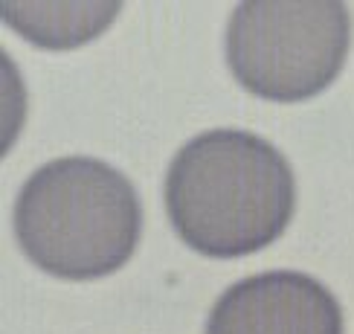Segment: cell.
I'll use <instances>...</instances> for the list:
<instances>
[{"label": "cell", "instance_id": "2", "mask_svg": "<svg viewBox=\"0 0 354 334\" xmlns=\"http://www.w3.org/2000/svg\"><path fill=\"white\" fill-rule=\"evenodd\" d=\"M142 210L122 171L96 157H58L26 178L15 203L24 253L58 279H96L134 256Z\"/></svg>", "mask_w": 354, "mask_h": 334}, {"label": "cell", "instance_id": "1", "mask_svg": "<svg viewBox=\"0 0 354 334\" xmlns=\"http://www.w3.org/2000/svg\"><path fill=\"white\" fill-rule=\"evenodd\" d=\"M297 207L282 151L250 131L215 128L189 140L166 174L174 232L209 259H239L273 244Z\"/></svg>", "mask_w": 354, "mask_h": 334}, {"label": "cell", "instance_id": "5", "mask_svg": "<svg viewBox=\"0 0 354 334\" xmlns=\"http://www.w3.org/2000/svg\"><path fill=\"white\" fill-rule=\"evenodd\" d=\"M0 12L9 26L29 35L38 47L67 50L102 33L120 12V3H3Z\"/></svg>", "mask_w": 354, "mask_h": 334}, {"label": "cell", "instance_id": "3", "mask_svg": "<svg viewBox=\"0 0 354 334\" xmlns=\"http://www.w3.org/2000/svg\"><path fill=\"white\" fill-rule=\"evenodd\" d=\"M351 15L334 0H247L227 26L235 82L270 102H302L340 76Z\"/></svg>", "mask_w": 354, "mask_h": 334}, {"label": "cell", "instance_id": "4", "mask_svg": "<svg viewBox=\"0 0 354 334\" xmlns=\"http://www.w3.org/2000/svg\"><path fill=\"white\" fill-rule=\"evenodd\" d=\"M206 334H343V311L314 276L268 270L218 297Z\"/></svg>", "mask_w": 354, "mask_h": 334}]
</instances>
